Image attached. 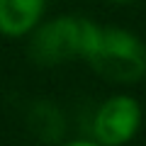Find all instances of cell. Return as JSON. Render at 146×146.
Here are the masks:
<instances>
[{"instance_id": "7a4b0ae2", "label": "cell", "mask_w": 146, "mask_h": 146, "mask_svg": "<svg viewBox=\"0 0 146 146\" xmlns=\"http://www.w3.org/2000/svg\"><path fill=\"white\" fill-rule=\"evenodd\" d=\"M29 56L36 66H58L71 58H85L93 49L100 27L85 17H56L34 27Z\"/></svg>"}, {"instance_id": "277c9868", "label": "cell", "mask_w": 146, "mask_h": 146, "mask_svg": "<svg viewBox=\"0 0 146 146\" xmlns=\"http://www.w3.org/2000/svg\"><path fill=\"white\" fill-rule=\"evenodd\" d=\"M46 0H0V34L25 36L39 25Z\"/></svg>"}, {"instance_id": "6da1fadb", "label": "cell", "mask_w": 146, "mask_h": 146, "mask_svg": "<svg viewBox=\"0 0 146 146\" xmlns=\"http://www.w3.org/2000/svg\"><path fill=\"white\" fill-rule=\"evenodd\" d=\"M85 61L100 78L119 85H131L146 76V44L127 29L100 27Z\"/></svg>"}, {"instance_id": "8992f818", "label": "cell", "mask_w": 146, "mask_h": 146, "mask_svg": "<svg viewBox=\"0 0 146 146\" xmlns=\"http://www.w3.org/2000/svg\"><path fill=\"white\" fill-rule=\"evenodd\" d=\"M63 146H102L98 141H71V144H63Z\"/></svg>"}, {"instance_id": "5b68a950", "label": "cell", "mask_w": 146, "mask_h": 146, "mask_svg": "<svg viewBox=\"0 0 146 146\" xmlns=\"http://www.w3.org/2000/svg\"><path fill=\"white\" fill-rule=\"evenodd\" d=\"M29 127L42 141L56 144L63 136V115L49 102H36L29 112Z\"/></svg>"}, {"instance_id": "3957f363", "label": "cell", "mask_w": 146, "mask_h": 146, "mask_svg": "<svg viewBox=\"0 0 146 146\" xmlns=\"http://www.w3.org/2000/svg\"><path fill=\"white\" fill-rule=\"evenodd\" d=\"M141 107L129 95H115L105 100L93 119V136L102 146H122L139 131Z\"/></svg>"}, {"instance_id": "52a82bcc", "label": "cell", "mask_w": 146, "mask_h": 146, "mask_svg": "<svg viewBox=\"0 0 146 146\" xmlns=\"http://www.w3.org/2000/svg\"><path fill=\"white\" fill-rule=\"evenodd\" d=\"M110 3H115V5H131V3H136V0H110Z\"/></svg>"}]
</instances>
